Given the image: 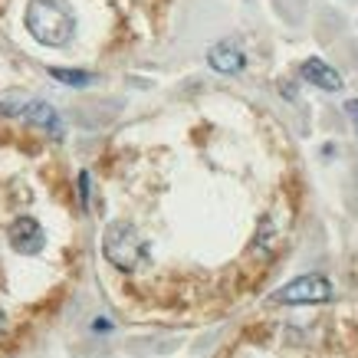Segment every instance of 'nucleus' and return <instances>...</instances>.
Instances as JSON below:
<instances>
[{
  "label": "nucleus",
  "mask_w": 358,
  "mask_h": 358,
  "mask_svg": "<svg viewBox=\"0 0 358 358\" xmlns=\"http://www.w3.org/2000/svg\"><path fill=\"white\" fill-rule=\"evenodd\" d=\"M23 20L30 36L43 46H66L76 33V13L66 0H30Z\"/></svg>",
  "instance_id": "nucleus-1"
},
{
  "label": "nucleus",
  "mask_w": 358,
  "mask_h": 358,
  "mask_svg": "<svg viewBox=\"0 0 358 358\" xmlns=\"http://www.w3.org/2000/svg\"><path fill=\"white\" fill-rule=\"evenodd\" d=\"M7 237H10V247L17 250V253H27V257H33V253H40V250L46 247V234L36 217H17L10 224V234H7Z\"/></svg>",
  "instance_id": "nucleus-5"
},
{
  "label": "nucleus",
  "mask_w": 358,
  "mask_h": 358,
  "mask_svg": "<svg viewBox=\"0 0 358 358\" xmlns=\"http://www.w3.org/2000/svg\"><path fill=\"white\" fill-rule=\"evenodd\" d=\"M345 115L352 119V125H355V131H358V99H348L345 102Z\"/></svg>",
  "instance_id": "nucleus-10"
},
{
  "label": "nucleus",
  "mask_w": 358,
  "mask_h": 358,
  "mask_svg": "<svg viewBox=\"0 0 358 358\" xmlns=\"http://www.w3.org/2000/svg\"><path fill=\"white\" fill-rule=\"evenodd\" d=\"M0 332H3V313H0Z\"/></svg>",
  "instance_id": "nucleus-11"
},
{
  "label": "nucleus",
  "mask_w": 358,
  "mask_h": 358,
  "mask_svg": "<svg viewBox=\"0 0 358 358\" xmlns=\"http://www.w3.org/2000/svg\"><path fill=\"white\" fill-rule=\"evenodd\" d=\"M102 253L106 260L122 273L138 270L141 263L148 260V243L141 240V234L125 220H112L106 234H102Z\"/></svg>",
  "instance_id": "nucleus-2"
},
{
  "label": "nucleus",
  "mask_w": 358,
  "mask_h": 358,
  "mask_svg": "<svg viewBox=\"0 0 358 358\" xmlns=\"http://www.w3.org/2000/svg\"><path fill=\"white\" fill-rule=\"evenodd\" d=\"M79 201H83V210H89V171L79 174Z\"/></svg>",
  "instance_id": "nucleus-9"
},
{
  "label": "nucleus",
  "mask_w": 358,
  "mask_h": 358,
  "mask_svg": "<svg viewBox=\"0 0 358 358\" xmlns=\"http://www.w3.org/2000/svg\"><path fill=\"white\" fill-rule=\"evenodd\" d=\"M299 76H303L306 83H313V86L326 89V92H338V89H342V76H338L326 59H319V56H309V59L299 66Z\"/></svg>",
  "instance_id": "nucleus-6"
},
{
  "label": "nucleus",
  "mask_w": 358,
  "mask_h": 358,
  "mask_svg": "<svg viewBox=\"0 0 358 358\" xmlns=\"http://www.w3.org/2000/svg\"><path fill=\"white\" fill-rule=\"evenodd\" d=\"M332 282L319 273H306L299 280H289L286 286H280L276 293L270 296V303L280 306H315V303H329L332 299Z\"/></svg>",
  "instance_id": "nucleus-3"
},
{
  "label": "nucleus",
  "mask_w": 358,
  "mask_h": 358,
  "mask_svg": "<svg viewBox=\"0 0 358 358\" xmlns=\"http://www.w3.org/2000/svg\"><path fill=\"white\" fill-rule=\"evenodd\" d=\"M50 76L66 83V86H89V83H96V73H86V69H59V66H50Z\"/></svg>",
  "instance_id": "nucleus-8"
},
{
  "label": "nucleus",
  "mask_w": 358,
  "mask_h": 358,
  "mask_svg": "<svg viewBox=\"0 0 358 358\" xmlns=\"http://www.w3.org/2000/svg\"><path fill=\"white\" fill-rule=\"evenodd\" d=\"M207 59H210V66L217 69V73H240L243 66H247V56H243V50H240L234 40H220V43L210 46V53H207Z\"/></svg>",
  "instance_id": "nucleus-7"
},
{
  "label": "nucleus",
  "mask_w": 358,
  "mask_h": 358,
  "mask_svg": "<svg viewBox=\"0 0 358 358\" xmlns=\"http://www.w3.org/2000/svg\"><path fill=\"white\" fill-rule=\"evenodd\" d=\"M0 112L3 115H17V119H23L27 125H36V129L50 131L53 138H63V122H59V112L50 106V102H43V99H3L0 102Z\"/></svg>",
  "instance_id": "nucleus-4"
}]
</instances>
